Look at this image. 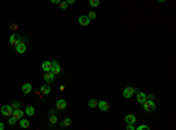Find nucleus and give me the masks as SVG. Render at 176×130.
I'll use <instances>...</instances> for the list:
<instances>
[{
    "mask_svg": "<svg viewBox=\"0 0 176 130\" xmlns=\"http://www.w3.org/2000/svg\"><path fill=\"white\" fill-rule=\"evenodd\" d=\"M15 47H16V52H18L19 54H23V53L26 52V45L24 44V42H19V45L15 46Z\"/></svg>",
    "mask_w": 176,
    "mask_h": 130,
    "instance_id": "2eb2a0df",
    "label": "nucleus"
},
{
    "mask_svg": "<svg viewBox=\"0 0 176 130\" xmlns=\"http://www.w3.org/2000/svg\"><path fill=\"white\" fill-rule=\"evenodd\" d=\"M41 67H42V69L45 70V72H51V69H52V62H51V61H44V62H42V64H41Z\"/></svg>",
    "mask_w": 176,
    "mask_h": 130,
    "instance_id": "ddd939ff",
    "label": "nucleus"
},
{
    "mask_svg": "<svg viewBox=\"0 0 176 130\" xmlns=\"http://www.w3.org/2000/svg\"><path fill=\"white\" fill-rule=\"evenodd\" d=\"M138 130H149V127H147V125H140V127H138Z\"/></svg>",
    "mask_w": 176,
    "mask_h": 130,
    "instance_id": "bb28decb",
    "label": "nucleus"
},
{
    "mask_svg": "<svg viewBox=\"0 0 176 130\" xmlns=\"http://www.w3.org/2000/svg\"><path fill=\"white\" fill-rule=\"evenodd\" d=\"M70 124H72V120H70V118H65L64 123L61 124V125L64 127V125H70Z\"/></svg>",
    "mask_w": 176,
    "mask_h": 130,
    "instance_id": "5701e85b",
    "label": "nucleus"
},
{
    "mask_svg": "<svg viewBox=\"0 0 176 130\" xmlns=\"http://www.w3.org/2000/svg\"><path fill=\"white\" fill-rule=\"evenodd\" d=\"M88 18H89V19H95V18H96V13L95 12H90L89 14H88Z\"/></svg>",
    "mask_w": 176,
    "mask_h": 130,
    "instance_id": "a878e982",
    "label": "nucleus"
},
{
    "mask_svg": "<svg viewBox=\"0 0 176 130\" xmlns=\"http://www.w3.org/2000/svg\"><path fill=\"white\" fill-rule=\"evenodd\" d=\"M59 5H60L61 10H66V8L68 7V3L66 1V0H64V1H60V3H59Z\"/></svg>",
    "mask_w": 176,
    "mask_h": 130,
    "instance_id": "aec40b11",
    "label": "nucleus"
},
{
    "mask_svg": "<svg viewBox=\"0 0 176 130\" xmlns=\"http://www.w3.org/2000/svg\"><path fill=\"white\" fill-rule=\"evenodd\" d=\"M1 114L5 115V116H8V117H10L11 115L13 114L12 107H11V105H7V104L3 105V107H1Z\"/></svg>",
    "mask_w": 176,
    "mask_h": 130,
    "instance_id": "7ed1b4c3",
    "label": "nucleus"
},
{
    "mask_svg": "<svg viewBox=\"0 0 176 130\" xmlns=\"http://www.w3.org/2000/svg\"><path fill=\"white\" fill-rule=\"evenodd\" d=\"M60 66H59V63L56 62V61H52V69H51V72L54 75H58L59 73H60Z\"/></svg>",
    "mask_w": 176,
    "mask_h": 130,
    "instance_id": "423d86ee",
    "label": "nucleus"
},
{
    "mask_svg": "<svg viewBox=\"0 0 176 130\" xmlns=\"http://www.w3.org/2000/svg\"><path fill=\"white\" fill-rule=\"evenodd\" d=\"M88 107H89V108H95V107H97V101H96V100H89V101H88Z\"/></svg>",
    "mask_w": 176,
    "mask_h": 130,
    "instance_id": "6ab92c4d",
    "label": "nucleus"
},
{
    "mask_svg": "<svg viewBox=\"0 0 176 130\" xmlns=\"http://www.w3.org/2000/svg\"><path fill=\"white\" fill-rule=\"evenodd\" d=\"M97 107L101 111H108L109 110V103L107 101H100L97 102Z\"/></svg>",
    "mask_w": 176,
    "mask_h": 130,
    "instance_id": "39448f33",
    "label": "nucleus"
},
{
    "mask_svg": "<svg viewBox=\"0 0 176 130\" xmlns=\"http://www.w3.org/2000/svg\"><path fill=\"white\" fill-rule=\"evenodd\" d=\"M40 93H41L42 95H47L51 93V87L48 86V84H42L41 88H40Z\"/></svg>",
    "mask_w": 176,
    "mask_h": 130,
    "instance_id": "4468645a",
    "label": "nucleus"
},
{
    "mask_svg": "<svg viewBox=\"0 0 176 130\" xmlns=\"http://www.w3.org/2000/svg\"><path fill=\"white\" fill-rule=\"evenodd\" d=\"M127 129H128V130H134L135 128H134V125H133V124H128V127H127Z\"/></svg>",
    "mask_w": 176,
    "mask_h": 130,
    "instance_id": "cd10ccee",
    "label": "nucleus"
},
{
    "mask_svg": "<svg viewBox=\"0 0 176 130\" xmlns=\"http://www.w3.org/2000/svg\"><path fill=\"white\" fill-rule=\"evenodd\" d=\"M125 121L127 122L128 124H134L135 123V121H136V117H135L134 115H131V114H129V115H127L125 117Z\"/></svg>",
    "mask_w": 176,
    "mask_h": 130,
    "instance_id": "dca6fc26",
    "label": "nucleus"
},
{
    "mask_svg": "<svg viewBox=\"0 0 176 130\" xmlns=\"http://www.w3.org/2000/svg\"><path fill=\"white\" fill-rule=\"evenodd\" d=\"M90 22V19L88 18V15H81L79 18V24L81 26H88Z\"/></svg>",
    "mask_w": 176,
    "mask_h": 130,
    "instance_id": "0eeeda50",
    "label": "nucleus"
},
{
    "mask_svg": "<svg viewBox=\"0 0 176 130\" xmlns=\"http://www.w3.org/2000/svg\"><path fill=\"white\" fill-rule=\"evenodd\" d=\"M89 4L92 7H96L100 4V0H89Z\"/></svg>",
    "mask_w": 176,
    "mask_h": 130,
    "instance_id": "4be33fe9",
    "label": "nucleus"
},
{
    "mask_svg": "<svg viewBox=\"0 0 176 130\" xmlns=\"http://www.w3.org/2000/svg\"><path fill=\"white\" fill-rule=\"evenodd\" d=\"M66 107H67V103H66V101L65 100H58L56 101V108L59 109V110H64V109H66Z\"/></svg>",
    "mask_w": 176,
    "mask_h": 130,
    "instance_id": "9d476101",
    "label": "nucleus"
},
{
    "mask_svg": "<svg viewBox=\"0 0 176 130\" xmlns=\"http://www.w3.org/2000/svg\"><path fill=\"white\" fill-rule=\"evenodd\" d=\"M16 121H18V120H16L14 116H12V115H11V116H10V120H8V123H10L11 125H14V124L16 123Z\"/></svg>",
    "mask_w": 176,
    "mask_h": 130,
    "instance_id": "412c9836",
    "label": "nucleus"
},
{
    "mask_svg": "<svg viewBox=\"0 0 176 130\" xmlns=\"http://www.w3.org/2000/svg\"><path fill=\"white\" fill-rule=\"evenodd\" d=\"M20 40H21V38H20V35L16 34V33H14V34H12L10 36V44L12 45V46H18Z\"/></svg>",
    "mask_w": 176,
    "mask_h": 130,
    "instance_id": "f03ea898",
    "label": "nucleus"
},
{
    "mask_svg": "<svg viewBox=\"0 0 176 130\" xmlns=\"http://www.w3.org/2000/svg\"><path fill=\"white\" fill-rule=\"evenodd\" d=\"M11 107H12V109H18V108H20V103L19 102H13L12 104H11Z\"/></svg>",
    "mask_w": 176,
    "mask_h": 130,
    "instance_id": "393cba45",
    "label": "nucleus"
},
{
    "mask_svg": "<svg viewBox=\"0 0 176 130\" xmlns=\"http://www.w3.org/2000/svg\"><path fill=\"white\" fill-rule=\"evenodd\" d=\"M44 80H45L47 83H52L54 81V74L52 72H46L45 76H44Z\"/></svg>",
    "mask_w": 176,
    "mask_h": 130,
    "instance_id": "1a4fd4ad",
    "label": "nucleus"
},
{
    "mask_svg": "<svg viewBox=\"0 0 176 130\" xmlns=\"http://www.w3.org/2000/svg\"><path fill=\"white\" fill-rule=\"evenodd\" d=\"M49 121H51V123H52V124H54V123H56L58 118H56V116H54V115L52 114V115H51V117H49Z\"/></svg>",
    "mask_w": 176,
    "mask_h": 130,
    "instance_id": "b1692460",
    "label": "nucleus"
},
{
    "mask_svg": "<svg viewBox=\"0 0 176 130\" xmlns=\"http://www.w3.org/2000/svg\"><path fill=\"white\" fill-rule=\"evenodd\" d=\"M157 1H159V3H164L166 0H157Z\"/></svg>",
    "mask_w": 176,
    "mask_h": 130,
    "instance_id": "473e14b6",
    "label": "nucleus"
},
{
    "mask_svg": "<svg viewBox=\"0 0 176 130\" xmlns=\"http://www.w3.org/2000/svg\"><path fill=\"white\" fill-rule=\"evenodd\" d=\"M12 116H14V117L16 118V120H21V118H23V116H24V113H23L21 110H20V108L14 109V110H13Z\"/></svg>",
    "mask_w": 176,
    "mask_h": 130,
    "instance_id": "9b49d317",
    "label": "nucleus"
},
{
    "mask_svg": "<svg viewBox=\"0 0 176 130\" xmlns=\"http://www.w3.org/2000/svg\"><path fill=\"white\" fill-rule=\"evenodd\" d=\"M134 92H135V89H133L131 87H126L122 95H123V97H125V98H130L131 95L134 94Z\"/></svg>",
    "mask_w": 176,
    "mask_h": 130,
    "instance_id": "20e7f679",
    "label": "nucleus"
},
{
    "mask_svg": "<svg viewBox=\"0 0 176 130\" xmlns=\"http://www.w3.org/2000/svg\"><path fill=\"white\" fill-rule=\"evenodd\" d=\"M51 1H52L53 4H59V3L61 1V0H51Z\"/></svg>",
    "mask_w": 176,
    "mask_h": 130,
    "instance_id": "c85d7f7f",
    "label": "nucleus"
},
{
    "mask_svg": "<svg viewBox=\"0 0 176 130\" xmlns=\"http://www.w3.org/2000/svg\"><path fill=\"white\" fill-rule=\"evenodd\" d=\"M136 100H138L139 103H143L146 100H147V95L142 92H139L138 93V96H136Z\"/></svg>",
    "mask_w": 176,
    "mask_h": 130,
    "instance_id": "f8f14e48",
    "label": "nucleus"
},
{
    "mask_svg": "<svg viewBox=\"0 0 176 130\" xmlns=\"http://www.w3.org/2000/svg\"><path fill=\"white\" fill-rule=\"evenodd\" d=\"M4 128H5L4 123H1V122H0V130H4Z\"/></svg>",
    "mask_w": 176,
    "mask_h": 130,
    "instance_id": "7c9ffc66",
    "label": "nucleus"
},
{
    "mask_svg": "<svg viewBox=\"0 0 176 130\" xmlns=\"http://www.w3.org/2000/svg\"><path fill=\"white\" fill-rule=\"evenodd\" d=\"M20 125H21V128L26 129V128L29 127V122L27 120H23V118H21V121H20Z\"/></svg>",
    "mask_w": 176,
    "mask_h": 130,
    "instance_id": "a211bd4d",
    "label": "nucleus"
},
{
    "mask_svg": "<svg viewBox=\"0 0 176 130\" xmlns=\"http://www.w3.org/2000/svg\"><path fill=\"white\" fill-rule=\"evenodd\" d=\"M142 105H143L144 110L148 111V113H150V111L155 110V103H154L153 101H150V100H149V101H147V100H146V101L142 103Z\"/></svg>",
    "mask_w": 176,
    "mask_h": 130,
    "instance_id": "f257e3e1",
    "label": "nucleus"
},
{
    "mask_svg": "<svg viewBox=\"0 0 176 130\" xmlns=\"http://www.w3.org/2000/svg\"><path fill=\"white\" fill-rule=\"evenodd\" d=\"M12 29H16V26L15 25H12Z\"/></svg>",
    "mask_w": 176,
    "mask_h": 130,
    "instance_id": "2f4dec72",
    "label": "nucleus"
},
{
    "mask_svg": "<svg viewBox=\"0 0 176 130\" xmlns=\"http://www.w3.org/2000/svg\"><path fill=\"white\" fill-rule=\"evenodd\" d=\"M26 114L28 115V116H33V115H34V108L31 107V105H28V107L26 108Z\"/></svg>",
    "mask_w": 176,
    "mask_h": 130,
    "instance_id": "f3484780",
    "label": "nucleus"
},
{
    "mask_svg": "<svg viewBox=\"0 0 176 130\" xmlns=\"http://www.w3.org/2000/svg\"><path fill=\"white\" fill-rule=\"evenodd\" d=\"M66 1L68 3V5H69V4H74V3H75V0H66Z\"/></svg>",
    "mask_w": 176,
    "mask_h": 130,
    "instance_id": "c756f323",
    "label": "nucleus"
},
{
    "mask_svg": "<svg viewBox=\"0 0 176 130\" xmlns=\"http://www.w3.org/2000/svg\"><path fill=\"white\" fill-rule=\"evenodd\" d=\"M21 90H23L24 95H28L29 93L32 92V84H31V83H25V84H23Z\"/></svg>",
    "mask_w": 176,
    "mask_h": 130,
    "instance_id": "6e6552de",
    "label": "nucleus"
}]
</instances>
